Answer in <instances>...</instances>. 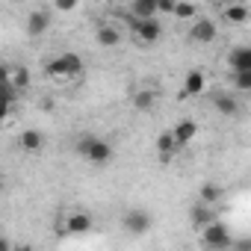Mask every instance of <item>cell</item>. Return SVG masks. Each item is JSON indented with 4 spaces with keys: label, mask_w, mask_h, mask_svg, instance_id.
<instances>
[{
    "label": "cell",
    "mask_w": 251,
    "mask_h": 251,
    "mask_svg": "<svg viewBox=\"0 0 251 251\" xmlns=\"http://www.w3.org/2000/svg\"><path fill=\"white\" fill-rule=\"evenodd\" d=\"M45 74L50 80H56V83H68V80H74V77L83 74V59H80V53L65 50V53H59V56H53V59L45 62Z\"/></svg>",
    "instance_id": "1"
},
{
    "label": "cell",
    "mask_w": 251,
    "mask_h": 251,
    "mask_svg": "<svg viewBox=\"0 0 251 251\" xmlns=\"http://www.w3.org/2000/svg\"><path fill=\"white\" fill-rule=\"evenodd\" d=\"M77 154L92 166H106L112 160V145L100 136H80L77 139Z\"/></svg>",
    "instance_id": "2"
},
{
    "label": "cell",
    "mask_w": 251,
    "mask_h": 251,
    "mask_svg": "<svg viewBox=\"0 0 251 251\" xmlns=\"http://www.w3.org/2000/svg\"><path fill=\"white\" fill-rule=\"evenodd\" d=\"M201 242H204V248H213V251H222V248H230V245H233V236H230V230H227V225L216 219L213 225H207V227L201 230Z\"/></svg>",
    "instance_id": "3"
},
{
    "label": "cell",
    "mask_w": 251,
    "mask_h": 251,
    "mask_svg": "<svg viewBox=\"0 0 251 251\" xmlns=\"http://www.w3.org/2000/svg\"><path fill=\"white\" fill-rule=\"evenodd\" d=\"M121 225H124V230H127L130 236H145V233L151 230L154 219H151L148 210H139V207H136V210H127V213H124Z\"/></svg>",
    "instance_id": "4"
},
{
    "label": "cell",
    "mask_w": 251,
    "mask_h": 251,
    "mask_svg": "<svg viewBox=\"0 0 251 251\" xmlns=\"http://www.w3.org/2000/svg\"><path fill=\"white\" fill-rule=\"evenodd\" d=\"M216 39H219V27H216L213 18H198V21H192V27H189V42H195V45H213Z\"/></svg>",
    "instance_id": "5"
},
{
    "label": "cell",
    "mask_w": 251,
    "mask_h": 251,
    "mask_svg": "<svg viewBox=\"0 0 251 251\" xmlns=\"http://www.w3.org/2000/svg\"><path fill=\"white\" fill-rule=\"evenodd\" d=\"M130 30H133L136 45H154L163 36V24H157V21H130Z\"/></svg>",
    "instance_id": "6"
},
{
    "label": "cell",
    "mask_w": 251,
    "mask_h": 251,
    "mask_svg": "<svg viewBox=\"0 0 251 251\" xmlns=\"http://www.w3.org/2000/svg\"><path fill=\"white\" fill-rule=\"evenodd\" d=\"M95 227V222H92V216L89 213H83V210H71L68 216H65V233L68 236H86L89 230Z\"/></svg>",
    "instance_id": "7"
},
{
    "label": "cell",
    "mask_w": 251,
    "mask_h": 251,
    "mask_svg": "<svg viewBox=\"0 0 251 251\" xmlns=\"http://www.w3.org/2000/svg\"><path fill=\"white\" fill-rule=\"evenodd\" d=\"M160 6L157 0H133L130 3V21H157Z\"/></svg>",
    "instance_id": "8"
},
{
    "label": "cell",
    "mask_w": 251,
    "mask_h": 251,
    "mask_svg": "<svg viewBox=\"0 0 251 251\" xmlns=\"http://www.w3.org/2000/svg\"><path fill=\"white\" fill-rule=\"evenodd\" d=\"M50 30V12L48 9H33L30 15H27V33L33 36V39H39V36H45Z\"/></svg>",
    "instance_id": "9"
},
{
    "label": "cell",
    "mask_w": 251,
    "mask_h": 251,
    "mask_svg": "<svg viewBox=\"0 0 251 251\" xmlns=\"http://www.w3.org/2000/svg\"><path fill=\"white\" fill-rule=\"evenodd\" d=\"M95 42H98L100 48H118V45H121V30H118L115 24L100 21V24L95 27Z\"/></svg>",
    "instance_id": "10"
},
{
    "label": "cell",
    "mask_w": 251,
    "mask_h": 251,
    "mask_svg": "<svg viewBox=\"0 0 251 251\" xmlns=\"http://www.w3.org/2000/svg\"><path fill=\"white\" fill-rule=\"evenodd\" d=\"M172 133H175V142H177V148H186L195 136H198V124L192 121V118H180L175 127H172Z\"/></svg>",
    "instance_id": "11"
},
{
    "label": "cell",
    "mask_w": 251,
    "mask_h": 251,
    "mask_svg": "<svg viewBox=\"0 0 251 251\" xmlns=\"http://www.w3.org/2000/svg\"><path fill=\"white\" fill-rule=\"evenodd\" d=\"M213 106H216V112L225 115V118H233V115L239 112V100H236V95H230V92H213Z\"/></svg>",
    "instance_id": "12"
},
{
    "label": "cell",
    "mask_w": 251,
    "mask_h": 251,
    "mask_svg": "<svg viewBox=\"0 0 251 251\" xmlns=\"http://www.w3.org/2000/svg\"><path fill=\"white\" fill-rule=\"evenodd\" d=\"M204 89H207V77H204V71H201V68L186 71V77H183V98H195V95H201Z\"/></svg>",
    "instance_id": "13"
},
{
    "label": "cell",
    "mask_w": 251,
    "mask_h": 251,
    "mask_svg": "<svg viewBox=\"0 0 251 251\" xmlns=\"http://www.w3.org/2000/svg\"><path fill=\"white\" fill-rule=\"evenodd\" d=\"M227 65H230V71L233 74H245V71H251V48H233L230 53H227Z\"/></svg>",
    "instance_id": "14"
},
{
    "label": "cell",
    "mask_w": 251,
    "mask_h": 251,
    "mask_svg": "<svg viewBox=\"0 0 251 251\" xmlns=\"http://www.w3.org/2000/svg\"><path fill=\"white\" fill-rule=\"evenodd\" d=\"M18 142H21L24 151H42V148H45V133L36 130V127H27V130L18 136Z\"/></svg>",
    "instance_id": "15"
},
{
    "label": "cell",
    "mask_w": 251,
    "mask_h": 251,
    "mask_svg": "<svg viewBox=\"0 0 251 251\" xmlns=\"http://www.w3.org/2000/svg\"><path fill=\"white\" fill-rule=\"evenodd\" d=\"M189 219H192V225H198V227L204 230L207 225H213V222H216V213H213V207H210V204H195V207L189 210Z\"/></svg>",
    "instance_id": "16"
},
{
    "label": "cell",
    "mask_w": 251,
    "mask_h": 251,
    "mask_svg": "<svg viewBox=\"0 0 251 251\" xmlns=\"http://www.w3.org/2000/svg\"><path fill=\"white\" fill-rule=\"evenodd\" d=\"M222 15H225L227 24H245L248 15H251V9H248L245 3H227V6L222 9Z\"/></svg>",
    "instance_id": "17"
},
{
    "label": "cell",
    "mask_w": 251,
    "mask_h": 251,
    "mask_svg": "<svg viewBox=\"0 0 251 251\" xmlns=\"http://www.w3.org/2000/svg\"><path fill=\"white\" fill-rule=\"evenodd\" d=\"M6 86L15 92H24L30 86V71L27 68H6Z\"/></svg>",
    "instance_id": "18"
},
{
    "label": "cell",
    "mask_w": 251,
    "mask_h": 251,
    "mask_svg": "<svg viewBox=\"0 0 251 251\" xmlns=\"http://www.w3.org/2000/svg\"><path fill=\"white\" fill-rule=\"evenodd\" d=\"M157 151H160V160H163V163L172 160V154L177 151V142H175V133H172V130H163V133L157 136Z\"/></svg>",
    "instance_id": "19"
},
{
    "label": "cell",
    "mask_w": 251,
    "mask_h": 251,
    "mask_svg": "<svg viewBox=\"0 0 251 251\" xmlns=\"http://www.w3.org/2000/svg\"><path fill=\"white\" fill-rule=\"evenodd\" d=\"M175 21H198V6L195 3H189V0H177L175 3V15H172Z\"/></svg>",
    "instance_id": "20"
},
{
    "label": "cell",
    "mask_w": 251,
    "mask_h": 251,
    "mask_svg": "<svg viewBox=\"0 0 251 251\" xmlns=\"http://www.w3.org/2000/svg\"><path fill=\"white\" fill-rule=\"evenodd\" d=\"M222 195H225V189H222L219 183H213V180H207V183L201 186V204H210V207H213Z\"/></svg>",
    "instance_id": "21"
},
{
    "label": "cell",
    "mask_w": 251,
    "mask_h": 251,
    "mask_svg": "<svg viewBox=\"0 0 251 251\" xmlns=\"http://www.w3.org/2000/svg\"><path fill=\"white\" fill-rule=\"evenodd\" d=\"M133 106L142 109V112H148V109L154 106V92H151V89H139V92L133 95Z\"/></svg>",
    "instance_id": "22"
},
{
    "label": "cell",
    "mask_w": 251,
    "mask_h": 251,
    "mask_svg": "<svg viewBox=\"0 0 251 251\" xmlns=\"http://www.w3.org/2000/svg\"><path fill=\"white\" fill-rule=\"evenodd\" d=\"M233 86H236L239 92H251V71H245V74H233Z\"/></svg>",
    "instance_id": "23"
},
{
    "label": "cell",
    "mask_w": 251,
    "mask_h": 251,
    "mask_svg": "<svg viewBox=\"0 0 251 251\" xmlns=\"http://www.w3.org/2000/svg\"><path fill=\"white\" fill-rule=\"evenodd\" d=\"M53 9H59V12H74V9H77V0H56Z\"/></svg>",
    "instance_id": "24"
},
{
    "label": "cell",
    "mask_w": 251,
    "mask_h": 251,
    "mask_svg": "<svg viewBox=\"0 0 251 251\" xmlns=\"http://www.w3.org/2000/svg\"><path fill=\"white\" fill-rule=\"evenodd\" d=\"M175 3H177V0H157L160 15H175Z\"/></svg>",
    "instance_id": "25"
},
{
    "label": "cell",
    "mask_w": 251,
    "mask_h": 251,
    "mask_svg": "<svg viewBox=\"0 0 251 251\" xmlns=\"http://www.w3.org/2000/svg\"><path fill=\"white\" fill-rule=\"evenodd\" d=\"M230 248H233V251H251V239H236Z\"/></svg>",
    "instance_id": "26"
},
{
    "label": "cell",
    "mask_w": 251,
    "mask_h": 251,
    "mask_svg": "<svg viewBox=\"0 0 251 251\" xmlns=\"http://www.w3.org/2000/svg\"><path fill=\"white\" fill-rule=\"evenodd\" d=\"M12 251H33V245H30V242H18Z\"/></svg>",
    "instance_id": "27"
}]
</instances>
